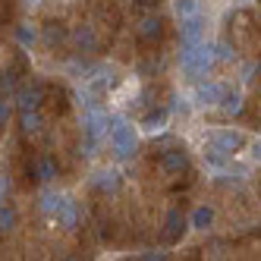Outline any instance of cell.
Here are the masks:
<instances>
[{
    "instance_id": "6da1fadb",
    "label": "cell",
    "mask_w": 261,
    "mask_h": 261,
    "mask_svg": "<svg viewBox=\"0 0 261 261\" xmlns=\"http://www.w3.org/2000/svg\"><path fill=\"white\" fill-rule=\"evenodd\" d=\"M110 142H114V151H117L120 158H126V154L136 148V133H133V126L117 123V126H114V133H110Z\"/></svg>"
},
{
    "instance_id": "7a4b0ae2",
    "label": "cell",
    "mask_w": 261,
    "mask_h": 261,
    "mask_svg": "<svg viewBox=\"0 0 261 261\" xmlns=\"http://www.w3.org/2000/svg\"><path fill=\"white\" fill-rule=\"evenodd\" d=\"M242 145V136L236 133H214V151H236Z\"/></svg>"
},
{
    "instance_id": "3957f363",
    "label": "cell",
    "mask_w": 261,
    "mask_h": 261,
    "mask_svg": "<svg viewBox=\"0 0 261 261\" xmlns=\"http://www.w3.org/2000/svg\"><path fill=\"white\" fill-rule=\"evenodd\" d=\"M223 95V88H217V85H211V88H201L198 91V98L204 101V104H217V98Z\"/></svg>"
},
{
    "instance_id": "277c9868",
    "label": "cell",
    "mask_w": 261,
    "mask_h": 261,
    "mask_svg": "<svg viewBox=\"0 0 261 261\" xmlns=\"http://www.w3.org/2000/svg\"><path fill=\"white\" fill-rule=\"evenodd\" d=\"M164 164H167V167H170V170H179V167L186 164V158H182L179 151H170V154H167V158H164Z\"/></svg>"
},
{
    "instance_id": "5b68a950",
    "label": "cell",
    "mask_w": 261,
    "mask_h": 261,
    "mask_svg": "<svg viewBox=\"0 0 261 261\" xmlns=\"http://www.w3.org/2000/svg\"><path fill=\"white\" fill-rule=\"evenodd\" d=\"M208 220H211V211H204V208H201V211H195V227H204Z\"/></svg>"
}]
</instances>
